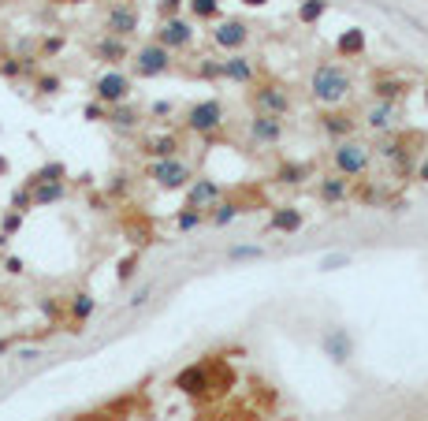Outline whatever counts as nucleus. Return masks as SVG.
I'll return each instance as SVG.
<instances>
[{
    "label": "nucleus",
    "mask_w": 428,
    "mask_h": 421,
    "mask_svg": "<svg viewBox=\"0 0 428 421\" xmlns=\"http://www.w3.org/2000/svg\"><path fill=\"white\" fill-rule=\"evenodd\" d=\"M105 120L116 127V131H135L138 127V108L135 105H108V112H105Z\"/></svg>",
    "instance_id": "22"
},
{
    "label": "nucleus",
    "mask_w": 428,
    "mask_h": 421,
    "mask_svg": "<svg viewBox=\"0 0 428 421\" xmlns=\"http://www.w3.org/2000/svg\"><path fill=\"white\" fill-rule=\"evenodd\" d=\"M202 217H205L202 209H190V205H183V213L175 217V228H179V232H194L197 224H202Z\"/></svg>",
    "instance_id": "28"
},
{
    "label": "nucleus",
    "mask_w": 428,
    "mask_h": 421,
    "mask_svg": "<svg viewBox=\"0 0 428 421\" xmlns=\"http://www.w3.org/2000/svg\"><path fill=\"white\" fill-rule=\"evenodd\" d=\"M63 198H68V183H63V180L30 183V202H34V209H38V205H56V202H63Z\"/></svg>",
    "instance_id": "17"
},
{
    "label": "nucleus",
    "mask_w": 428,
    "mask_h": 421,
    "mask_svg": "<svg viewBox=\"0 0 428 421\" xmlns=\"http://www.w3.org/2000/svg\"><path fill=\"white\" fill-rule=\"evenodd\" d=\"M142 15L135 4H127V0H120V4H112L108 15H105V34H116V38H130L138 30Z\"/></svg>",
    "instance_id": "9"
},
{
    "label": "nucleus",
    "mask_w": 428,
    "mask_h": 421,
    "mask_svg": "<svg viewBox=\"0 0 428 421\" xmlns=\"http://www.w3.org/2000/svg\"><path fill=\"white\" fill-rule=\"evenodd\" d=\"M38 90H41V93H56V90H60V78H56V75H41V78H38Z\"/></svg>",
    "instance_id": "38"
},
{
    "label": "nucleus",
    "mask_w": 428,
    "mask_h": 421,
    "mask_svg": "<svg viewBox=\"0 0 428 421\" xmlns=\"http://www.w3.org/2000/svg\"><path fill=\"white\" fill-rule=\"evenodd\" d=\"M250 101H254L257 112H268V116H287V112H291V93L279 83H261L250 93Z\"/></svg>",
    "instance_id": "7"
},
{
    "label": "nucleus",
    "mask_w": 428,
    "mask_h": 421,
    "mask_svg": "<svg viewBox=\"0 0 428 421\" xmlns=\"http://www.w3.org/2000/svg\"><path fill=\"white\" fill-rule=\"evenodd\" d=\"M347 190H350V180H347V175H339V172H332V175H324V180H320V198H324V205L347 202Z\"/></svg>",
    "instance_id": "19"
},
{
    "label": "nucleus",
    "mask_w": 428,
    "mask_h": 421,
    "mask_svg": "<svg viewBox=\"0 0 428 421\" xmlns=\"http://www.w3.org/2000/svg\"><path fill=\"white\" fill-rule=\"evenodd\" d=\"M8 239H11V235H4V232H0V246H8Z\"/></svg>",
    "instance_id": "50"
},
{
    "label": "nucleus",
    "mask_w": 428,
    "mask_h": 421,
    "mask_svg": "<svg viewBox=\"0 0 428 421\" xmlns=\"http://www.w3.org/2000/svg\"><path fill=\"white\" fill-rule=\"evenodd\" d=\"M332 165L339 175H347V180H357V175H365L369 165H372V150L365 142L357 138H339L335 150H332Z\"/></svg>",
    "instance_id": "3"
},
{
    "label": "nucleus",
    "mask_w": 428,
    "mask_h": 421,
    "mask_svg": "<svg viewBox=\"0 0 428 421\" xmlns=\"http://www.w3.org/2000/svg\"><path fill=\"white\" fill-rule=\"evenodd\" d=\"M320 15H324V0H302V8H298L302 23H317Z\"/></svg>",
    "instance_id": "31"
},
{
    "label": "nucleus",
    "mask_w": 428,
    "mask_h": 421,
    "mask_svg": "<svg viewBox=\"0 0 428 421\" xmlns=\"http://www.w3.org/2000/svg\"><path fill=\"white\" fill-rule=\"evenodd\" d=\"M272 228L276 232H298L302 228V213H298V209H276V213H272Z\"/></svg>",
    "instance_id": "26"
},
{
    "label": "nucleus",
    "mask_w": 428,
    "mask_h": 421,
    "mask_svg": "<svg viewBox=\"0 0 428 421\" xmlns=\"http://www.w3.org/2000/svg\"><path fill=\"white\" fill-rule=\"evenodd\" d=\"M4 172H8V160H4V157H0V175H4Z\"/></svg>",
    "instance_id": "49"
},
{
    "label": "nucleus",
    "mask_w": 428,
    "mask_h": 421,
    "mask_svg": "<svg viewBox=\"0 0 428 421\" xmlns=\"http://www.w3.org/2000/svg\"><path fill=\"white\" fill-rule=\"evenodd\" d=\"M212 209H216V213H212V224H216V228H224V224H231L239 217V205L235 202H216Z\"/></svg>",
    "instance_id": "29"
},
{
    "label": "nucleus",
    "mask_w": 428,
    "mask_h": 421,
    "mask_svg": "<svg viewBox=\"0 0 428 421\" xmlns=\"http://www.w3.org/2000/svg\"><path fill=\"white\" fill-rule=\"evenodd\" d=\"M350 265V254H328V257H320V269L324 272H335V269H347Z\"/></svg>",
    "instance_id": "34"
},
{
    "label": "nucleus",
    "mask_w": 428,
    "mask_h": 421,
    "mask_svg": "<svg viewBox=\"0 0 428 421\" xmlns=\"http://www.w3.org/2000/svg\"><path fill=\"white\" fill-rule=\"evenodd\" d=\"M220 183L216 180H209V175H202V180H190V187H187V205L190 209H202V213H205V209H212V205H216L220 202Z\"/></svg>",
    "instance_id": "15"
},
{
    "label": "nucleus",
    "mask_w": 428,
    "mask_h": 421,
    "mask_svg": "<svg viewBox=\"0 0 428 421\" xmlns=\"http://www.w3.org/2000/svg\"><path fill=\"white\" fill-rule=\"evenodd\" d=\"M157 45H164L168 53H175V48H187L190 41H194V26L187 23V19H179V15H168L160 26H157V38H153Z\"/></svg>",
    "instance_id": "10"
},
{
    "label": "nucleus",
    "mask_w": 428,
    "mask_h": 421,
    "mask_svg": "<svg viewBox=\"0 0 428 421\" xmlns=\"http://www.w3.org/2000/svg\"><path fill=\"white\" fill-rule=\"evenodd\" d=\"M60 48H63V41H60V38H48V41H45V56H53V53H60Z\"/></svg>",
    "instance_id": "44"
},
{
    "label": "nucleus",
    "mask_w": 428,
    "mask_h": 421,
    "mask_svg": "<svg viewBox=\"0 0 428 421\" xmlns=\"http://www.w3.org/2000/svg\"><path fill=\"white\" fill-rule=\"evenodd\" d=\"M250 142L254 145H276L279 138H283V116H268V112H254L250 120Z\"/></svg>",
    "instance_id": "11"
},
{
    "label": "nucleus",
    "mask_w": 428,
    "mask_h": 421,
    "mask_svg": "<svg viewBox=\"0 0 428 421\" xmlns=\"http://www.w3.org/2000/svg\"><path fill=\"white\" fill-rule=\"evenodd\" d=\"M19 228H23V213H19V209H11V213H4V220H0V232H4V235H15Z\"/></svg>",
    "instance_id": "33"
},
{
    "label": "nucleus",
    "mask_w": 428,
    "mask_h": 421,
    "mask_svg": "<svg viewBox=\"0 0 428 421\" xmlns=\"http://www.w3.org/2000/svg\"><path fill=\"white\" fill-rule=\"evenodd\" d=\"M276 180L279 183H306L309 180V165H294V160H287V165L276 172Z\"/></svg>",
    "instance_id": "27"
},
{
    "label": "nucleus",
    "mask_w": 428,
    "mask_h": 421,
    "mask_svg": "<svg viewBox=\"0 0 428 421\" xmlns=\"http://www.w3.org/2000/svg\"><path fill=\"white\" fill-rule=\"evenodd\" d=\"M402 120V101H376L369 112H365V127L376 135H387L395 131V123Z\"/></svg>",
    "instance_id": "12"
},
{
    "label": "nucleus",
    "mask_w": 428,
    "mask_h": 421,
    "mask_svg": "<svg viewBox=\"0 0 428 421\" xmlns=\"http://www.w3.org/2000/svg\"><path fill=\"white\" fill-rule=\"evenodd\" d=\"M324 350H328V358H332V362H347V358H350V350H354L347 328H332V332H324Z\"/></svg>",
    "instance_id": "18"
},
{
    "label": "nucleus",
    "mask_w": 428,
    "mask_h": 421,
    "mask_svg": "<svg viewBox=\"0 0 428 421\" xmlns=\"http://www.w3.org/2000/svg\"><path fill=\"white\" fill-rule=\"evenodd\" d=\"M197 75H202V78H220V60H205V63H197Z\"/></svg>",
    "instance_id": "36"
},
{
    "label": "nucleus",
    "mask_w": 428,
    "mask_h": 421,
    "mask_svg": "<svg viewBox=\"0 0 428 421\" xmlns=\"http://www.w3.org/2000/svg\"><path fill=\"white\" fill-rule=\"evenodd\" d=\"M93 310H97V298H93V295H86V291H78V295L68 302V313H71L75 325H86V321L93 317Z\"/></svg>",
    "instance_id": "24"
},
{
    "label": "nucleus",
    "mask_w": 428,
    "mask_h": 421,
    "mask_svg": "<svg viewBox=\"0 0 428 421\" xmlns=\"http://www.w3.org/2000/svg\"><path fill=\"white\" fill-rule=\"evenodd\" d=\"M242 4H250V8H261V4H268V0H242Z\"/></svg>",
    "instance_id": "48"
},
{
    "label": "nucleus",
    "mask_w": 428,
    "mask_h": 421,
    "mask_svg": "<svg viewBox=\"0 0 428 421\" xmlns=\"http://www.w3.org/2000/svg\"><path fill=\"white\" fill-rule=\"evenodd\" d=\"M179 11V0H160V15L168 19V15H175Z\"/></svg>",
    "instance_id": "43"
},
{
    "label": "nucleus",
    "mask_w": 428,
    "mask_h": 421,
    "mask_svg": "<svg viewBox=\"0 0 428 421\" xmlns=\"http://www.w3.org/2000/svg\"><path fill=\"white\" fill-rule=\"evenodd\" d=\"M93 56H97V60H105V63H120V60H127V38L105 34L101 41L93 45Z\"/></svg>",
    "instance_id": "20"
},
{
    "label": "nucleus",
    "mask_w": 428,
    "mask_h": 421,
    "mask_svg": "<svg viewBox=\"0 0 428 421\" xmlns=\"http://www.w3.org/2000/svg\"><path fill=\"white\" fill-rule=\"evenodd\" d=\"M145 153H150L153 160L179 157V138L175 135H153V138H145Z\"/></svg>",
    "instance_id": "23"
},
{
    "label": "nucleus",
    "mask_w": 428,
    "mask_h": 421,
    "mask_svg": "<svg viewBox=\"0 0 428 421\" xmlns=\"http://www.w3.org/2000/svg\"><path fill=\"white\" fill-rule=\"evenodd\" d=\"M320 127H324V135H332L335 142L350 138L354 135V116L350 112H328V116H320Z\"/></svg>",
    "instance_id": "21"
},
{
    "label": "nucleus",
    "mask_w": 428,
    "mask_h": 421,
    "mask_svg": "<svg viewBox=\"0 0 428 421\" xmlns=\"http://www.w3.org/2000/svg\"><path fill=\"white\" fill-rule=\"evenodd\" d=\"M172 71V53L157 41H145L138 53H135V75L138 78H157V75H168Z\"/></svg>",
    "instance_id": "4"
},
{
    "label": "nucleus",
    "mask_w": 428,
    "mask_h": 421,
    "mask_svg": "<svg viewBox=\"0 0 428 421\" xmlns=\"http://www.w3.org/2000/svg\"><path fill=\"white\" fill-rule=\"evenodd\" d=\"M135 261H138V257H123V265H120V280H130V276H135Z\"/></svg>",
    "instance_id": "41"
},
{
    "label": "nucleus",
    "mask_w": 428,
    "mask_h": 421,
    "mask_svg": "<svg viewBox=\"0 0 428 421\" xmlns=\"http://www.w3.org/2000/svg\"><path fill=\"white\" fill-rule=\"evenodd\" d=\"M187 127L194 135H212L224 127V105L216 97H209V101H197L190 112H187Z\"/></svg>",
    "instance_id": "6"
},
{
    "label": "nucleus",
    "mask_w": 428,
    "mask_h": 421,
    "mask_svg": "<svg viewBox=\"0 0 428 421\" xmlns=\"http://www.w3.org/2000/svg\"><path fill=\"white\" fill-rule=\"evenodd\" d=\"M417 180H424V183H428V157L421 160V168H417Z\"/></svg>",
    "instance_id": "47"
},
{
    "label": "nucleus",
    "mask_w": 428,
    "mask_h": 421,
    "mask_svg": "<svg viewBox=\"0 0 428 421\" xmlns=\"http://www.w3.org/2000/svg\"><path fill=\"white\" fill-rule=\"evenodd\" d=\"M224 380H231V369H224L220 362H194L175 377V388L187 392V395L209 399V395H216L224 388Z\"/></svg>",
    "instance_id": "2"
},
{
    "label": "nucleus",
    "mask_w": 428,
    "mask_h": 421,
    "mask_svg": "<svg viewBox=\"0 0 428 421\" xmlns=\"http://www.w3.org/2000/svg\"><path fill=\"white\" fill-rule=\"evenodd\" d=\"M0 269H4L8 272V276H23V257H4V265H0Z\"/></svg>",
    "instance_id": "37"
},
{
    "label": "nucleus",
    "mask_w": 428,
    "mask_h": 421,
    "mask_svg": "<svg viewBox=\"0 0 428 421\" xmlns=\"http://www.w3.org/2000/svg\"><path fill=\"white\" fill-rule=\"evenodd\" d=\"M406 93H409V78H402V75H376L372 78L376 101H402Z\"/></svg>",
    "instance_id": "16"
},
{
    "label": "nucleus",
    "mask_w": 428,
    "mask_h": 421,
    "mask_svg": "<svg viewBox=\"0 0 428 421\" xmlns=\"http://www.w3.org/2000/svg\"><path fill=\"white\" fill-rule=\"evenodd\" d=\"M220 78H227V83H239V86H250L254 78H257V68H254V60L246 56V53H227L220 60Z\"/></svg>",
    "instance_id": "14"
},
{
    "label": "nucleus",
    "mask_w": 428,
    "mask_h": 421,
    "mask_svg": "<svg viewBox=\"0 0 428 421\" xmlns=\"http://www.w3.org/2000/svg\"><path fill=\"white\" fill-rule=\"evenodd\" d=\"M150 180L160 187V190H179L190 183V165L179 157H164V160H153L150 165Z\"/></svg>",
    "instance_id": "5"
},
{
    "label": "nucleus",
    "mask_w": 428,
    "mask_h": 421,
    "mask_svg": "<svg viewBox=\"0 0 428 421\" xmlns=\"http://www.w3.org/2000/svg\"><path fill=\"white\" fill-rule=\"evenodd\" d=\"M93 97L101 105H123L130 97V75L123 71H105L101 78L93 83Z\"/></svg>",
    "instance_id": "8"
},
{
    "label": "nucleus",
    "mask_w": 428,
    "mask_h": 421,
    "mask_svg": "<svg viewBox=\"0 0 428 421\" xmlns=\"http://www.w3.org/2000/svg\"><path fill=\"white\" fill-rule=\"evenodd\" d=\"M15 358H19V362H38V358H41V350H34V347H23L19 354H15Z\"/></svg>",
    "instance_id": "42"
},
{
    "label": "nucleus",
    "mask_w": 428,
    "mask_h": 421,
    "mask_svg": "<svg viewBox=\"0 0 428 421\" xmlns=\"http://www.w3.org/2000/svg\"><path fill=\"white\" fill-rule=\"evenodd\" d=\"M0 71H4V75H11V78H15V75H19V63H15V60H8V63H4V68H0Z\"/></svg>",
    "instance_id": "45"
},
{
    "label": "nucleus",
    "mask_w": 428,
    "mask_h": 421,
    "mask_svg": "<svg viewBox=\"0 0 428 421\" xmlns=\"http://www.w3.org/2000/svg\"><path fill=\"white\" fill-rule=\"evenodd\" d=\"M164 112H172V105H168V101H157V105H153V116H164Z\"/></svg>",
    "instance_id": "46"
},
{
    "label": "nucleus",
    "mask_w": 428,
    "mask_h": 421,
    "mask_svg": "<svg viewBox=\"0 0 428 421\" xmlns=\"http://www.w3.org/2000/svg\"><path fill=\"white\" fill-rule=\"evenodd\" d=\"M220 11V0H190V15L194 19H212Z\"/></svg>",
    "instance_id": "30"
},
{
    "label": "nucleus",
    "mask_w": 428,
    "mask_h": 421,
    "mask_svg": "<svg viewBox=\"0 0 428 421\" xmlns=\"http://www.w3.org/2000/svg\"><path fill=\"white\" fill-rule=\"evenodd\" d=\"M150 291H153L150 284L138 287V291H135V298H130V306H135V310H138V306H145V302H150Z\"/></svg>",
    "instance_id": "40"
},
{
    "label": "nucleus",
    "mask_w": 428,
    "mask_h": 421,
    "mask_svg": "<svg viewBox=\"0 0 428 421\" xmlns=\"http://www.w3.org/2000/svg\"><path fill=\"white\" fill-rule=\"evenodd\" d=\"M11 209H19V213H26V209H34V202H30V187L15 190V198H11Z\"/></svg>",
    "instance_id": "35"
},
{
    "label": "nucleus",
    "mask_w": 428,
    "mask_h": 421,
    "mask_svg": "<svg viewBox=\"0 0 428 421\" xmlns=\"http://www.w3.org/2000/svg\"><path fill=\"white\" fill-rule=\"evenodd\" d=\"M254 257H265L261 246H231L227 250V261H254Z\"/></svg>",
    "instance_id": "32"
},
{
    "label": "nucleus",
    "mask_w": 428,
    "mask_h": 421,
    "mask_svg": "<svg viewBox=\"0 0 428 421\" xmlns=\"http://www.w3.org/2000/svg\"><path fill=\"white\" fill-rule=\"evenodd\" d=\"M212 41H216V48H227V53H242V45L250 41V26L242 19H224L212 30Z\"/></svg>",
    "instance_id": "13"
},
{
    "label": "nucleus",
    "mask_w": 428,
    "mask_h": 421,
    "mask_svg": "<svg viewBox=\"0 0 428 421\" xmlns=\"http://www.w3.org/2000/svg\"><path fill=\"white\" fill-rule=\"evenodd\" d=\"M68 4H86V0H68Z\"/></svg>",
    "instance_id": "52"
},
{
    "label": "nucleus",
    "mask_w": 428,
    "mask_h": 421,
    "mask_svg": "<svg viewBox=\"0 0 428 421\" xmlns=\"http://www.w3.org/2000/svg\"><path fill=\"white\" fill-rule=\"evenodd\" d=\"M335 48H339V56H361L365 53V34H361V30H347V34L335 41Z\"/></svg>",
    "instance_id": "25"
},
{
    "label": "nucleus",
    "mask_w": 428,
    "mask_h": 421,
    "mask_svg": "<svg viewBox=\"0 0 428 421\" xmlns=\"http://www.w3.org/2000/svg\"><path fill=\"white\" fill-rule=\"evenodd\" d=\"M105 112H108V105L90 101V105H86V120H105Z\"/></svg>",
    "instance_id": "39"
},
{
    "label": "nucleus",
    "mask_w": 428,
    "mask_h": 421,
    "mask_svg": "<svg viewBox=\"0 0 428 421\" xmlns=\"http://www.w3.org/2000/svg\"><path fill=\"white\" fill-rule=\"evenodd\" d=\"M8 350V339H0V354H4Z\"/></svg>",
    "instance_id": "51"
},
{
    "label": "nucleus",
    "mask_w": 428,
    "mask_h": 421,
    "mask_svg": "<svg viewBox=\"0 0 428 421\" xmlns=\"http://www.w3.org/2000/svg\"><path fill=\"white\" fill-rule=\"evenodd\" d=\"M350 90H354L350 75L343 68H335V63H320V68L313 71V78H309V97L317 105H324V108H339L350 97Z\"/></svg>",
    "instance_id": "1"
},
{
    "label": "nucleus",
    "mask_w": 428,
    "mask_h": 421,
    "mask_svg": "<svg viewBox=\"0 0 428 421\" xmlns=\"http://www.w3.org/2000/svg\"><path fill=\"white\" fill-rule=\"evenodd\" d=\"M424 97H428V93H424Z\"/></svg>",
    "instance_id": "53"
}]
</instances>
